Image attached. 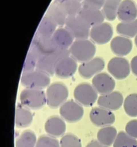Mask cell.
<instances>
[{
  "instance_id": "cell-1",
  "label": "cell",
  "mask_w": 137,
  "mask_h": 147,
  "mask_svg": "<svg viewBox=\"0 0 137 147\" xmlns=\"http://www.w3.org/2000/svg\"><path fill=\"white\" fill-rule=\"evenodd\" d=\"M68 50L70 56L76 61L83 63L94 57L96 47L91 40L80 39L75 40Z\"/></svg>"
},
{
  "instance_id": "cell-2",
  "label": "cell",
  "mask_w": 137,
  "mask_h": 147,
  "mask_svg": "<svg viewBox=\"0 0 137 147\" xmlns=\"http://www.w3.org/2000/svg\"><path fill=\"white\" fill-rule=\"evenodd\" d=\"M21 104L31 110H38L46 103V93L39 89L27 88L23 90L19 95Z\"/></svg>"
},
{
  "instance_id": "cell-3",
  "label": "cell",
  "mask_w": 137,
  "mask_h": 147,
  "mask_svg": "<svg viewBox=\"0 0 137 147\" xmlns=\"http://www.w3.org/2000/svg\"><path fill=\"white\" fill-rule=\"evenodd\" d=\"M58 49L53 37H45L35 34L31 41L29 51L38 60L53 53Z\"/></svg>"
},
{
  "instance_id": "cell-4",
  "label": "cell",
  "mask_w": 137,
  "mask_h": 147,
  "mask_svg": "<svg viewBox=\"0 0 137 147\" xmlns=\"http://www.w3.org/2000/svg\"><path fill=\"white\" fill-rule=\"evenodd\" d=\"M68 90L63 83L59 82L50 84L46 90V103L52 109L61 107L67 99Z\"/></svg>"
},
{
  "instance_id": "cell-5",
  "label": "cell",
  "mask_w": 137,
  "mask_h": 147,
  "mask_svg": "<svg viewBox=\"0 0 137 147\" xmlns=\"http://www.w3.org/2000/svg\"><path fill=\"white\" fill-rule=\"evenodd\" d=\"M68 49L58 48L53 53L39 58L38 60L36 69L48 75L53 76L59 61L62 58L70 56Z\"/></svg>"
},
{
  "instance_id": "cell-6",
  "label": "cell",
  "mask_w": 137,
  "mask_h": 147,
  "mask_svg": "<svg viewBox=\"0 0 137 147\" xmlns=\"http://www.w3.org/2000/svg\"><path fill=\"white\" fill-rule=\"evenodd\" d=\"M21 83L27 88L42 90L50 85V78L47 74L35 69L23 72L21 78Z\"/></svg>"
},
{
  "instance_id": "cell-7",
  "label": "cell",
  "mask_w": 137,
  "mask_h": 147,
  "mask_svg": "<svg viewBox=\"0 0 137 147\" xmlns=\"http://www.w3.org/2000/svg\"><path fill=\"white\" fill-rule=\"evenodd\" d=\"M98 94L92 85L86 83L78 84L73 93L75 100L86 107L91 106L95 103L98 98Z\"/></svg>"
},
{
  "instance_id": "cell-8",
  "label": "cell",
  "mask_w": 137,
  "mask_h": 147,
  "mask_svg": "<svg viewBox=\"0 0 137 147\" xmlns=\"http://www.w3.org/2000/svg\"><path fill=\"white\" fill-rule=\"evenodd\" d=\"M65 27L70 32L75 40L86 39L90 36L91 28L78 15L68 16Z\"/></svg>"
},
{
  "instance_id": "cell-9",
  "label": "cell",
  "mask_w": 137,
  "mask_h": 147,
  "mask_svg": "<svg viewBox=\"0 0 137 147\" xmlns=\"http://www.w3.org/2000/svg\"><path fill=\"white\" fill-rule=\"evenodd\" d=\"M59 114L64 120L74 123L81 119L84 114V110L82 106L76 100H69L61 106Z\"/></svg>"
},
{
  "instance_id": "cell-10",
  "label": "cell",
  "mask_w": 137,
  "mask_h": 147,
  "mask_svg": "<svg viewBox=\"0 0 137 147\" xmlns=\"http://www.w3.org/2000/svg\"><path fill=\"white\" fill-rule=\"evenodd\" d=\"M107 69L114 78L122 80L129 75L131 67L127 59L118 56L112 58L108 61Z\"/></svg>"
},
{
  "instance_id": "cell-11",
  "label": "cell",
  "mask_w": 137,
  "mask_h": 147,
  "mask_svg": "<svg viewBox=\"0 0 137 147\" xmlns=\"http://www.w3.org/2000/svg\"><path fill=\"white\" fill-rule=\"evenodd\" d=\"M113 35V28L109 23L102 22L91 28L90 37L94 43L104 44L110 41Z\"/></svg>"
},
{
  "instance_id": "cell-12",
  "label": "cell",
  "mask_w": 137,
  "mask_h": 147,
  "mask_svg": "<svg viewBox=\"0 0 137 147\" xmlns=\"http://www.w3.org/2000/svg\"><path fill=\"white\" fill-rule=\"evenodd\" d=\"M90 119L94 125L103 127L113 124L115 121V116L110 110L96 107L90 111Z\"/></svg>"
},
{
  "instance_id": "cell-13",
  "label": "cell",
  "mask_w": 137,
  "mask_h": 147,
  "mask_svg": "<svg viewBox=\"0 0 137 147\" xmlns=\"http://www.w3.org/2000/svg\"><path fill=\"white\" fill-rule=\"evenodd\" d=\"M104 60L99 57L92 59L82 63L78 67L79 75L84 79H90L100 73L104 68Z\"/></svg>"
},
{
  "instance_id": "cell-14",
  "label": "cell",
  "mask_w": 137,
  "mask_h": 147,
  "mask_svg": "<svg viewBox=\"0 0 137 147\" xmlns=\"http://www.w3.org/2000/svg\"><path fill=\"white\" fill-rule=\"evenodd\" d=\"M92 86L98 93L104 95L113 91L115 87V82L109 74L100 72L92 78Z\"/></svg>"
},
{
  "instance_id": "cell-15",
  "label": "cell",
  "mask_w": 137,
  "mask_h": 147,
  "mask_svg": "<svg viewBox=\"0 0 137 147\" xmlns=\"http://www.w3.org/2000/svg\"><path fill=\"white\" fill-rule=\"evenodd\" d=\"M123 102V95L119 91H112L100 95L97 100V103L99 107L110 111H115L120 109Z\"/></svg>"
},
{
  "instance_id": "cell-16",
  "label": "cell",
  "mask_w": 137,
  "mask_h": 147,
  "mask_svg": "<svg viewBox=\"0 0 137 147\" xmlns=\"http://www.w3.org/2000/svg\"><path fill=\"white\" fill-rule=\"evenodd\" d=\"M77 68V61L70 55L59 61L56 65L54 74L59 78H68L75 74Z\"/></svg>"
},
{
  "instance_id": "cell-17",
  "label": "cell",
  "mask_w": 137,
  "mask_h": 147,
  "mask_svg": "<svg viewBox=\"0 0 137 147\" xmlns=\"http://www.w3.org/2000/svg\"><path fill=\"white\" fill-rule=\"evenodd\" d=\"M90 28L103 22L105 17L102 10L82 6L78 14Z\"/></svg>"
},
{
  "instance_id": "cell-18",
  "label": "cell",
  "mask_w": 137,
  "mask_h": 147,
  "mask_svg": "<svg viewBox=\"0 0 137 147\" xmlns=\"http://www.w3.org/2000/svg\"><path fill=\"white\" fill-rule=\"evenodd\" d=\"M117 17L122 22L134 21L137 17V6L133 0H123L117 11Z\"/></svg>"
},
{
  "instance_id": "cell-19",
  "label": "cell",
  "mask_w": 137,
  "mask_h": 147,
  "mask_svg": "<svg viewBox=\"0 0 137 147\" xmlns=\"http://www.w3.org/2000/svg\"><path fill=\"white\" fill-rule=\"evenodd\" d=\"M66 123L64 119L58 116H52L47 119L45 124V131L53 137H59L66 131Z\"/></svg>"
},
{
  "instance_id": "cell-20",
  "label": "cell",
  "mask_w": 137,
  "mask_h": 147,
  "mask_svg": "<svg viewBox=\"0 0 137 147\" xmlns=\"http://www.w3.org/2000/svg\"><path fill=\"white\" fill-rule=\"evenodd\" d=\"M110 48L115 55L122 57L130 53L132 48V42L129 38L116 36L112 39Z\"/></svg>"
},
{
  "instance_id": "cell-21",
  "label": "cell",
  "mask_w": 137,
  "mask_h": 147,
  "mask_svg": "<svg viewBox=\"0 0 137 147\" xmlns=\"http://www.w3.org/2000/svg\"><path fill=\"white\" fill-rule=\"evenodd\" d=\"M52 37L57 46L60 49H68L75 40L72 35L65 27L57 28Z\"/></svg>"
},
{
  "instance_id": "cell-22",
  "label": "cell",
  "mask_w": 137,
  "mask_h": 147,
  "mask_svg": "<svg viewBox=\"0 0 137 147\" xmlns=\"http://www.w3.org/2000/svg\"><path fill=\"white\" fill-rule=\"evenodd\" d=\"M46 16L50 18L58 28L65 26L68 17L65 11L55 2L50 5L47 9Z\"/></svg>"
},
{
  "instance_id": "cell-23",
  "label": "cell",
  "mask_w": 137,
  "mask_h": 147,
  "mask_svg": "<svg viewBox=\"0 0 137 147\" xmlns=\"http://www.w3.org/2000/svg\"><path fill=\"white\" fill-rule=\"evenodd\" d=\"M33 115L30 109L21 103L18 105L15 110V124L18 127L23 128L29 126L32 122Z\"/></svg>"
},
{
  "instance_id": "cell-24",
  "label": "cell",
  "mask_w": 137,
  "mask_h": 147,
  "mask_svg": "<svg viewBox=\"0 0 137 147\" xmlns=\"http://www.w3.org/2000/svg\"><path fill=\"white\" fill-rule=\"evenodd\" d=\"M118 133L116 128L112 126L103 127L97 133V140L106 146L112 145L116 139Z\"/></svg>"
},
{
  "instance_id": "cell-25",
  "label": "cell",
  "mask_w": 137,
  "mask_h": 147,
  "mask_svg": "<svg viewBox=\"0 0 137 147\" xmlns=\"http://www.w3.org/2000/svg\"><path fill=\"white\" fill-rule=\"evenodd\" d=\"M66 13L67 16L78 15L82 7V2L79 0H54Z\"/></svg>"
},
{
  "instance_id": "cell-26",
  "label": "cell",
  "mask_w": 137,
  "mask_h": 147,
  "mask_svg": "<svg viewBox=\"0 0 137 147\" xmlns=\"http://www.w3.org/2000/svg\"><path fill=\"white\" fill-rule=\"evenodd\" d=\"M57 25L46 15L42 18L36 34L45 37H52L57 29Z\"/></svg>"
},
{
  "instance_id": "cell-27",
  "label": "cell",
  "mask_w": 137,
  "mask_h": 147,
  "mask_svg": "<svg viewBox=\"0 0 137 147\" xmlns=\"http://www.w3.org/2000/svg\"><path fill=\"white\" fill-rule=\"evenodd\" d=\"M116 32L122 36L132 38L137 34V18L134 21L120 22L116 27Z\"/></svg>"
},
{
  "instance_id": "cell-28",
  "label": "cell",
  "mask_w": 137,
  "mask_h": 147,
  "mask_svg": "<svg viewBox=\"0 0 137 147\" xmlns=\"http://www.w3.org/2000/svg\"><path fill=\"white\" fill-rule=\"evenodd\" d=\"M122 0H106L102 7V11L105 18L112 21L117 17L118 7Z\"/></svg>"
},
{
  "instance_id": "cell-29",
  "label": "cell",
  "mask_w": 137,
  "mask_h": 147,
  "mask_svg": "<svg viewBox=\"0 0 137 147\" xmlns=\"http://www.w3.org/2000/svg\"><path fill=\"white\" fill-rule=\"evenodd\" d=\"M37 137L31 130L22 132L15 141V147H35Z\"/></svg>"
},
{
  "instance_id": "cell-30",
  "label": "cell",
  "mask_w": 137,
  "mask_h": 147,
  "mask_svg": "<svg viewBox=\"0 0 137 147\" xmlns=\"http://www.w3.org/2000/svg\"><path fill=\"white\" fill-rule=\"evenodd\" d=\"M113 147H137V140L126 131H120L117 134Z\"/></svg>"
},
{
  "instance_id": "cell-31",
  "label": "cell",
  "mask_w": 137,
  "mask_h": 147,
  "mask_svg": "<svg viewBox=\"0 0 137 147\" xmlns=\"http://www.w3.org/2000/svg\"><path fill=\"white\" fill-rule=\"evenodd\" d=\"M124 110L130 117H137V93L128 95L123 102Z\"/></svg>"
},
{
  "instance_id": "cell-32",
  "label": "cell",
  "mask_w": 137,
  "mask_h": 147,
  "mask_svg": "<svg viewBox=\"0 0 137 147\" xmlns=\"http://www.w3.org/2000/svg\"><path fill=\"white\" fill-rule=\"evenodd\" d=\"M60 147H82L81 141L75 135L68 133L63 135L60 141Z\"/></svg>"
},
{
  "instance_id": "cell-33",
  "label": "cell",
  "mask_w": 137,
  "mask_h": 147,
  "mask_svg": "<svg viewBox=\"0 0 137 147\" xmlns=\"http://www.w3.org/2000/svg\"><path fill=\"white\" fill-rule=\"evenodd\" d=\"M35 147H60V144L55 137L42 136L38 139Z\"/></svg>"
},
{
  "instance_id": "cell-34",
  "label": "cell",
  "mask_w": 137,
  "mask_h": 147,
  "mask_svg": "<svg viewBox=\"0 0 137 147\" xmlns=\"http://www.w3.org/2000/svg\"><path fill=\"white\" fill-rule=\"evenodd\" d=\"M38 59L30 51L28 52L23 65V72L36 69Z\"/></svg>"
},
{
  "instance_id": "cell-35",
  "label": "cell",
  "mask_w": 137,
  "mask_h": 147,
  "mask_svg": "<svg viewBox=\"0 0 137 147\" xmlns=\"http://www.w3.org/2000/svg\"><path fill=\"white\" fill-rule=\"evenodd\" d=\"M125 131L129 136L137 139V119L129 121L126 125Z\"/></svg>"
},
{
  "instance_id": "cell-36",
  "label": "cell",
  "mask_w": 137,
  "mask_h": 147,
  "mask_svg": "<svg viewBox=\"0 0 137 147\" xmlns=\"http://www.w3.org/2000/svg\"><path fill=\"white\" fill-rule=\"evenodd\" d=\"M106 0H84L82 6L100 9L102 8Z\"/></svg>"
},
{
  "instance_id": "cell-37",
  "label": "cell",
  "mask_w": 137,
  "mask_h": 147,
  "mask_svg": "<svg viewBox=\"0 0 137 147\" xmlns=\"http://www.w3.org/2000/svg\"><path fill=\"white\" fill-rule=\"evenodd\" d=\"M130 67L132 74L135 76H137V55L131 59L130 62Z\"/></svg>"
},
{
  "instance_id": "cell-38",
  "label": "cell",
  "mask_w": 137,
  "mask_h": 147,
  "mask_svg": "<svg viewBox=\"0 0 137 147\" xmlns=\"http://www.w3.org/2000/svg\"><path fill=\"white\" fill-rule=\"evenodd\" d=\"M86 147H108L100 143L98 140H93L87 144Z\"/></svg>"
},
{
  "instance_id": "cell-39",
  "label": "cell",
  "mask_w": 137,
  "mask_h": 147,
  "mask_svg": "<svg viewBox=\"0 0 137 147\" xmlns=\"http://www.w3.org/2000/svg\"><path fill=\"white\" fill-rule=\"evenodd\" d=\"M135 45H136V46L137 47V34L136 35L135 37Z\"/></svg>"
},
{
  "instance_id": "cell-40",
  "label": "cell",
  "mask_w": 137,
  "mask_h": 147,
  "mask_svg": "<svg viewBox=\"0 0 137 147\" xmlns=\"http://www.w3.org/2000/svg\"><path fill=\"white\" fill-rule=\"evenodd\" d=\"M79 1H81V2H83V1H84V0H79Z\"/></svg>"
}]
</instances>
